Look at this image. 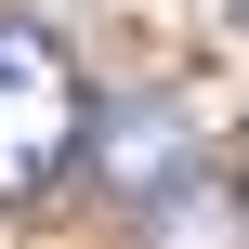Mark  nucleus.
Wrapping results in <instances>:
<instances>
[{"label":"nucleus","instance_id":"1","mask_svg":"<svg viewBox=\"0 0 249 249\" xmlns=\"http://www.w3.org/2000/svg\"><path fill=\"white\" fill-rule=\"evenodd\" d=\"M92 158V79L53 13H0V210L53 197Z\"/></svg>","mask_w":249,"mask_h":249},{"label":"nucleus","instance_id":"2","mask_svg":"<svg viewBox=\"0 0 249 249\" xmlns=\"http://www.w3.org/2000/svg\"><path fill=\"white\" fill-rule=\"evenodd\" d=\"M197 158H210L197 105L144 79V92H105V105H92V158H79V171H92V184H105L118 210H144V197H158V184H184Z\"/></svg>","mask_w":249,"mask_h":249},{"label":"nucleus","instance_id":"3","mask_svg":"<svg viewBox=\"0 0 249 249\" xmlns=\"http://www.w3.org/2000/svg\"><path fill=\"white\" fill-rule=\"evenodd\" d=\"M131 236L144 249H249V171L236 158H197L184 184H158L131 210Z\"/></svg>","mask_w":249,"mask_h":249},{"label":"nucleus","instance_id":"4","mask_svg":"<svg viewBox=\"0 0 249 249\" xmlns=\"http://www.w3.org/2000/svg\"><path fill=\"white\" fill-rule=\"evenodd\" d=\"M236 26H249V0H236Z\"/></svg>","mask_w":249,"mask_h":249}]
</instances>
